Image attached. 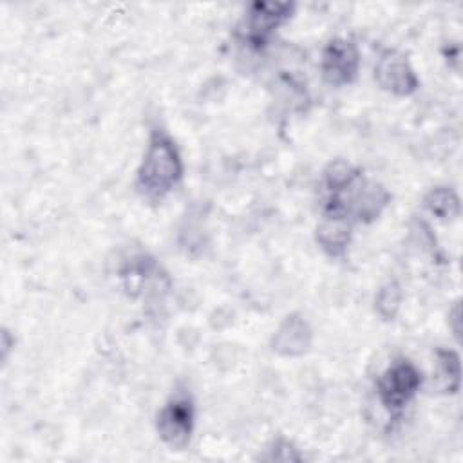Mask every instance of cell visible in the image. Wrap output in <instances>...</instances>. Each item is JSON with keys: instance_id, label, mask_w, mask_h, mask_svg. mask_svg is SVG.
Segmentation results:
<instances>
[{"instance_id": "obj_1", "label": "cell", "mask_w": 463, "mask_h": 463, "mask_svg": "<svg viewBox=\"0 0 463 463\" xmlns=\"http://www.w3.org/2000/svg\"><path fill=\"white\" fill-rule=\"evenodd\" d=\"M183 177V159L175 141L159 128L148 136L143 159L137 168V186L150 197L166 195Z\"/></svg>"}, {"instance_id": "obj_2", "label": "cell", "mask_w": 463, "mask_h": 463, "mask_svg": "<svg viewBox=\"0 0 463 463\" xmlns=\"http://www.w3.org/2000/svg\"><path fill=\"white\" fill-rule=\"evenodd\" d=\"M421 371L409 360L392 362L378 378L376 392L389 412H400L420 391Z\"/></svg>"}, {"instance_id": "obj_3", "label": "cell", "mask_w": 463, "mask_h": 463, "mask_svg": "<svg viewBox=\"0 0 463 463\" xmlns=\"http://www.w3.org/2000/svg\"><path fill=\"white\" fill-rule=\"evenodd\" d=\"M295 13L291 2H251L241 22V36L253 47H262L269 36Z\"/></svg>"}, {"instance_id": "obj_4", "label": "cell", "mask_w": 463, "mask_h": 463, "mask_svg": "<svg viewBox=\"0 0 463 463\" xmlns=\"http://www.w3.org/2000/svg\"><path fill=\"white\" fill-rule=\"evenodd\" d=\"M360 69V51L351 38L335 36L322 49L320 71L331 87L349 85L356 80Z\"/></svg>"}, {"instance_id": "obj_5", "label": "cell", "mask_w": 463, "mask_h": 463, "mask_svg": "<svg viewBox=\"0 0 463 463\" xmlns=\"http://www.w3.org/2000/svg\"><path fill=\"white\" fill-rule=\"evenodd\" d=\"M194 403L188 396L170 398L157 412L156 429L159 438L172 449H183L194 430Z\"/></svg>"}, {"instance_id": "obj_6", "label": "cell", "mask_w": 463, "mask_h": 463, "mask_svg": "<svg viewBox=\"0 0 463 463\" xmlns=\"http://www.w3.org/2000/svg\"><path fill=\"white\" fill-rule=\"evenodd\" d=\"M374 80L383 90L402 98L414 94L420 87V80L407 56L396 49H385L380 54L374 65Z\"/></svg>"}, {"instance_id": "obj_7", "label": "cell", "mask_w": 463, "mask_h": 463, "mask_svg": "<svg viewBox=\"0 0 463 463\" xmlns=\"http://www.w3.org/2000/svg\"><path fill=\"white\" fill-rule=\"evenodd\" d=\"M315 239L318 246L331 257H340L345 253L351 242V221L344 213L326 212L317 226Z\"/></svg>"}, {"instance_id": "obj_8", "label": "cell", "mask_w": 463, "mask_h": 463, "mask_svg": "<svg viewBox=\"0 0 463 463\" xmlns=\"http://www.w3.org/2000/svg\"><path fill=\"white\" fill-rule=\"evenodd\" d=\"M311 344V329L298 315L286 317L277 333L273 335V351L282 356H298L307 351Z\"/></svg>"}, {"instance_id": "obj_9", "label": "cell", "mask_w": 463, "mask_h": 463, "mask_svg": "<svg viewBox=\"0 0 463 463\" xmlns=\"http://www.w3.org/2000/svg\"><path fill=\"white\" fill-rule=\"evenodd\" d=\"M425 208L438 219H454L459 215L461 204L454 188L436 186L425 195Z\"/></svg>"}, {"instance_id": "obj_10", "label": "cell", "mask_w": 463, "mask_h": 463, "mask_svg": "<svg viewBox=\"0 0 463 463\" xmlns=\"http://www.w3.org/2000/svg\"><path fill=\"white\" fill-rule=\"evenodd\" d=\"M438 378L441 382V389L449 394L459 391V356L452 349H438L436 353Z\"/></svg>"}, {"instance_id": "obj_11", "label": "cell", "mask_w": 463, "mask_h": 463, "mask_svg": "<svg viewBox=\"0 0 463 463\" xmlns=\"http://www.w3.org/2000/svg\"><path fill=\"white\" fill-rule=\"evenodd\" d=\"M360 170L354 168L353 165H349L344 159H335L327 165L326 172H324V179H326V186L331 194H340L344 190H347L358 177H360Z\"/></svg>"}, {"instance_id": "obj_12", "label": "cell", "mask_w": 463, "mask_h": 463, "mask_svg": "<svg viewBox=\"0 0 463 463\" xmlns=\"http://www.w3.org/2000/svg\"><path fill=\"white\" fill-rule=\"evenodd\" d=\"M402 304V288L398 282L391 280L383 284L374 297V309L383 320H392Z\"/></svg>"}, {"instance_id": "obj_13", "label": "cell", "mask_w": 463, "mask_h": 463, "mask_svg": "<svg viewBox=\"0 0 463 463\" xmlns=\"http://www.w3.org/2000/svg\"><path fill=\"white\" fill-rule=\"evenodd\" d=\"M450 317H452V320H454L452 331H454V335L458 336V335H459V304H456V306L452 307V313H450Z\"/></svg>"}]
</instances>
